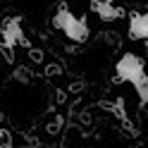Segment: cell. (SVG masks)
<instances>
[{
  "label": "cell",
  "instance_id": "cell-1",
  "mask_svg": "<svg viewBox=\"0 0 148 148\" xmlns=\"http://www.w3.org/2000/svg\"><path fill=\"white\" fill-rule=\"evenodd\" d=\"M115 79L117 81H129L134 84V88L138 91V100L141 105L148 103V74H146V64L143 60L134 53H124L115 64Z\"/></svg>",
  "mask_w": 148,
  "mask_h": 148
},
{
  "label": "cell",
  "instance_id": "cell-2",
  "mask_svg": "<svg viewBox=\"0 0 148 148\" xmlns=\"http://www.w3.org/2000/svg\"><path fill=\"white\" fill-rule=\"evenodd\" d=\"M53 24H55V29H60L69 41H77V43H86L88 41V26H86V22L84 19H77L64 5L55 12Z\"/></svg>",
  "mask_w": 148,
  "mask_h": 148
},
{
  "label": "cell",
  "instance_id": "cell-3",
  "mask_svg": "<svg viewBox=\"0 0 148 148\" xmlns=\"http://www.w3.org/2000/svg\"><path fill=\"white\" fill-rule=\"evenodd\" d=\"M0 38L5 43V50H12L14 45L29 48V38H26L24 31H22V19L19 17H10V19L3 22V26H0Z\"/></svg>",
  "mask_w": 148,
  "mask_h": 148
},
{
  "label": "cell",
  "instance_id": "cell-4",
  "mask_svg": "<svg viewBox=\"0 0 148 148\" xmlns=\"http://www.w3.org/2000/svg\"><path fill=\"white\" fill-rule=\"evenodd\" d=\"M129 38L132 41L148 38V12L132 14V19H129Z\"/></svg>",
  "mask_w": 148,
  "mask_h": 148
},
{
  "label": "cell",
  "instance_id": "cell-5",
  "mask_svg": "<svg viewBox=\"0 0 148 148\" xmlns=\"http://www.w3.org/2000/svg\"><path fill=\"white\" fill-rule=\"evenodd\" d=\"M93 10L103 17L105 22H112V19L124 17V10H122L119 5H115L112 0H93Z\"/></svg>",
  "mask_w": 148,
  "mask_h": 148
}]
</instances>
